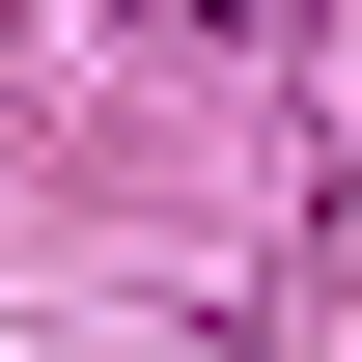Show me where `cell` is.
Here are the masks:
<instances>
[{
    "instance_id": "6da1fadb",
    "label": "cell",
    "mask_w": 362,
    "mask_h": 362,
    "mask_svg": "<svg viewBox=\"0 0 362 362\" xmlns=\"http://www.w3.org/2000/svg\"><path fill=\"white\" fill-rule=\"evenodd\" d=\"M112 28H168V56H307V0H112Z\"/></svg>"
}]
</instances>
